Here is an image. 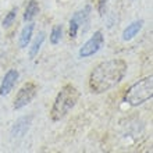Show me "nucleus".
I'll return each mask as SVG.
<instances>
[{
	"instance_id": "nucleus-1",
	"label": "nucleus",
	"mask_w": 153,
	"mask_h": 153,
	"mask_svg": "<svg viewBox=\"0 0 153 153\" xmlns=\"http://www.w3.org/2000/svg\"><path fill=\"white\" fill-rule=\"evenodd\" d=\"M128 65L121 59L102 61L89 75V88L93 93H105L124 79Z\"/></svg>"
},
{
	"instance_id": "nucleus-5",
	"label": "nucleus",
	"mask_w": 153,
	"mask_h": 153,
	"mask_svg": "<svg viewBox=\"0 0 153 153\" xmlns=\"http://www.w3.org/2000/svg\"><path fill=\"white\" fill-rule=\"evenodd\" d=\"M103 43H105V36H103V33H102V31H96L92 36L89 38V39L81 46L78 54H79L81 59L91 57V56H93V54H96V53L100 50Z\"/></svg>"
},
{
	"instance_id": "nucleus-9",
	"label": "nucleus",
	"mask_w": 153,
	"mask_h": 153,
	"mask_svg": "<svg viewBox=\"0 0 153 153\" xmlns=\"http://www.w3.org/2000/svg\"><path fill=\"white\" fill-rule=\"evenodd\" d=\"M32 33H33V24H27L22 28L20 35V40H18V45H20L21 49H25L29 45L31 39H32Z\"/></svg>"
},
{
	"instance_id": "nucleus-2",
	"label": "nucleus",
	"mask_w": 153,
	"mask_h": 153,
	"mask_svg": "<svg viewBox=\"0 0 153 153\" xmlns=\"http://www.w3.org/2000/svg\"><path fill=\"white\" fill-rule=\"evenodd\" d=\"M79 99V91L71 84L64 85L57 93L56 99L53 102L52 110H50V118L52 121H60L63 120L70 110L74 109L76 102Z\"/></svg>"
},
{
	"instance_id": "nucleus-3",
	"label": "nucleus",
	"mask_w": 153,
	"mask_h": 153,
	"mask_svg": "<svg viewBox=\"0 0 153 153\" xmlns=\"http://www.w3.org/2000/svg\"><path fill=\"white\" fill-rule=\"evenodd\" d=\"M153 96V76H145L128 88L124 96V102L131 106H139L150 100Z\"/></svg>"
},
{
	"instance_id": "nucleus-12",
	"label": "nucleus",
	"mask_w": 153,
	"mask_h": 153,
	"mask_svg": "<svg viewBox=\"0 0 153 153\" xmlns=\"http://www.w3.org/2000/svg\"><path fill=\"white\" fill-rule=\"evenodd\" d=\"M61 36H63V27H61V25H56V27H53L52 32H50V43L52 45L60 43Z\"/></svg>"
},
{
	"instance_id": "nucleus-13",
	"label": "nucleus",
	"mask_w": 153,
	"mask_h": 153,
	"mask_svg": "<svg viewBox=\"0 0 153 153\" xmlns=\"http://www.w3.org/2000/svg\"><path fill=\"white\" fill-rule=\"evenodd\" d=\"M16 17H17V7H13L11 10L7 13V16L4 17V20H3V27L4 28L11 27V25L14 24V21H16Z\"/></svg>"
},
{
	"instance_id": "nucleus-7",
	"label": "nucleus",
	"mask_w": 153,
	"mask_h": 153,
	"mask_svg": "<svg viewBox=\"0 0 153 153\" xmlns=\"http://www.w3.org/2000/svg\"><path fill=\"white\" fill-rule=\"evenodd\" d=\"M31 123H32V116L21 117L20 120H17L16 124L13 125L11 135H13L14 138L24 137L25 134H27V131L29 129V127H31Z\"/></svg>"
},
{
	"instance_id": "nucleus-10",
	"label": "nucleus",
	"mask_w": 153,
	"mask_h": 153,
	"mask_svg": "<svg viewBox=\"0 0 153 153\" xmlns=\"http://www.w3.org/2000/svg\"><path fill=\"white\" fill-rule=\"evenodd\" d=\"M39 13V4H38L36 0H29L28 4H27V7H25V11H24V20L27 22L29 21H32L36 14Z\"/></svg>"
},
{
	"instance_id": "nucleus-8",
	"label": "nucleus",
	"mask_w": 153,
	"mask_h": 153,
	"mask_svg": "<svg viewBox=\"0 0 153 153\" xmlns=\"http://www.w3.org/2000/svg\"><path fill=\"white\" fill-rule=\"evenodd\" d=\"M142 25H143V21L142 20H138V21L131 22V24L124 29V32H123V40H125V42L132 40L139 33V31L142 29Z\"/></svg>"
},
{
	"instance_id": "nucleus-6",
	"label": "nucleus",
	"mask_w": 153,
	"mask_h": 153,
	"mask_svg": "<svg viewBox=\"0 0 153 153\" xmlns=\"http://www.w3.org/2000/svg\"><path fill=\"white\" fill-rule=\"evenodd\" d=\"M18 76H20V74L14 68L8 70L7 73H6L3 81H1V85H0V95H1V96L10 95V92L13 91V88L16 86L17 81H18Z\"/></svg>"
},
{
	"instance_id": "nucleus-16",
	"label": "nucleus",
	"mask_w": 153,
	"mask_h": 153,
	"mask_svg": "<svg viewBox=\"0 0 153 153\" xmlns=\"http://www.w3.org/2000/svg\"><path fill=\"white\" fill-rule=\"evenodd\" d=\"M146 153H152V150H149V152H146Z\"/></svg>"
},
{
	"instance_id": "nucleus-11",
	"label": "nucleus",
	"mask_w": 153,
	"mask_h": 153,
	"mask_svg": "<svg viewBox=\"0 0 153 153\" xmlns=\"http://www.w3.org/2000/svg\"><path fill=\"white\" fill-rule=\"evenodd\" d=\"M45 32H39L38 33V36L32 40V45H31V48H29V57L33 59V57L38 56V53H39L40 48H42V45L45 42Z\"/></svg>"
},
{
	"instance_id": "nucleus-15",
	"label": "nucleus",
	"mask_w": 153,
	"mask_h": 153,
	"mask_svg": "<svg viewBox=\"0 0 153 153\" xmlns=\"http://www.w3.org/2000/svg\"><path fill=\"white\" fill-rule=\"evenodd\" d=\"M105 6L106 0H99V11H100V14H103V11H105Z\"/></svg>"
},
{
	"instance_id": "nucleus-4",
	"label": "nucleus",
	"mask_w": 153,
	"mask_h": 153,
	"mask_svg": "<svg viewBox=\"0 0 153 153\" xmlns=\"http://www.w3.org/2000/svg\"><path fill=\"white\" fill-rule=\"evenodd\" d=\"M38 93V86L35 82H27L25 85H22V88L18 91L16 99H14V109L20 110L25 106H28L31 102L35 99Z\"/></svg>"
},
{
	"instance_id": "nucleus-14",
	"label": "nucleus",
	"mask_w": 153,
	"mask_h": 153,
	"mask_svg": "<svg viewBox=\"0 0 153 153\" xmlns=\"http://www.w3.org/2000/svg\"><path fill=\"white\" fill-rule=\"evenodd\" d=\"M78 31H79V25L74 18L70 20V38L71 39H75L76 35H78Z\"/></svg>"
}]
</instances>
